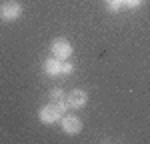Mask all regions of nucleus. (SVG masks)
Masks as SVG:
<instances>
[{
  "mask_svg": "<svg viewBox=\"0 0 150 144\" xmlns=\"http://www.w3.org/2000/svg\"><path fill=\"white\" fill-rule=\"evenodd\" d=\"M68 108V104H56V102H50L48 106H42L40 108V112H38V116L40 120L44 122V124H54L56 120L62 118V114H64V110Z\"/></svg>",
  "mask_w": 150,
  "mask_h": 144,
  "instance_id": "obj_1",
  "label": "nucleus"
},
{
  "mask_svg": "<svg viewBox=\"0 0 150 144\" xmlns=\"http://www.w3.org/2000/svg\"><path fill=\"white\" fill-rule=\"evenodd\" d=\"M20 14H22V6H20V2H16V0H8V2H4L2 6H0V16L4 18V20H16V18H20Z\"/></svg>",
  "mask_w": 150,
  "mask_h": 144,
  "instance_id": "obj_2",
  "label": "nucleus"
},
{
  "mask_svg": "<svg viewBox=\"0 0 150 144\" xmlns=\"http://www.w3.org/2000/svg\"><path fill=\"white\" fill-rule=\"evenodd\" d=\"M50 50H52V54L60 60H66V58L72 56V44H70L66 38H56V40H52Z\"/></svg>",
  "mask_w": 150,
  "mask_h": 144,
  "instance_id": "obj_3",
  "label": "nucleus"
},
{
  "mask_svg": "<svg viewBox=\"0 0 150 144\" xmlns=\"http://www.w3.org/2000/svg\"><path fill=\"white\" fill-rule=\"evenodd\" d=\"M88 102V94L84 90H72L68 96H66V104L70 108H84Z\"/></svg>",
  "mask_w": 150,
  "mask_h": 144,
  "instance_id": "obj_4",
  "label": "nucleus"
},
{
  "mask_svg": "<svg viewBox=\"0 0 150 144\" xmlns=\"http://www.w3.org/2000/svg\"><path fill=\"white\" fill-rule=\"evenodd\" d=\"M62 130L66 134H78L82 130V120L76 116H62Z\"/></svg>",
  "mask_w": 150,
  "mask_h": 144,
  "instance_id": "obj_5",
  "label": "nucleus"
},
{
  "mask_svg": "<svg viewBox=\"0 0 150 144\" xmlns=\"http://www.w3.org/2000/svg\"><path fill=\"white\" fill-rule=\"evenodd\" d=\"M44 72H46L48 76H58V74H62V60L60 58H48L44 62Z\"/></svg>",
  "mask_w": 150,
  "mask_h": 144,
  "instance_id": "obj_6",
  "label": "nucleus"
},
{
  "mask_svg": "<svg viewBox=\"0 0 150 144\" xmlns=\"http://www.w3.org/2000/svg\"><path fill=\"white\" fill-rule=\"evenodd\" d=\"M50 102L62 104V102H66V96H64V92H62L60 88H52V90H50Z\"/></svg>",
  "mask_w": 150,
  "mask_h": 144,
  "instance_id": "obj_7",
  "label": "nucleus"
},
{
  "mask_svg": "<svg viewBox=\"0 0 150 144\" xmlns=\"http://www.w3.org/2000/svg\"><path fill=\"white\" fill-rule=\"evenodd\" d=\"M104 4L108 6V10L112 12H118L122 8V4H124V0H104Z\"/></svg>",
  "mask_w": 150,
  "mask_h": 144,
  "instance_id": "obj_8",
  "label": "nucleus"
},
{
  "mask_svg": "<svg viewBox=\"0 0 150 144\" xmlns=\"http://www.w3.org/2000/svg\"><path fill=\"white\" fill-rule=\"evenodd\" d=\"M72 72H74V64L62 60V74H72Z\"/></svg>",
  "mask_w": 150,
  "mask_h": 144,
  "instance_id": "obj_9",
  "label": "nucleus"
},
{
  "mask_svg": "<svg viewBox=\"0 0 150 144\" xmlns=\"http://www.w3.org/2000/svg\"><path fill=\"white\" fill-rule=\"evenodd\" d=\"M144 0H124V4L126 6H130V8H136V6H140Z\"/></svg>",
  "mask_w": 150,
  "mask_h": 144,
  "instance_id": "obj_10",
  "label": "nucleus"
}]
</instances>
